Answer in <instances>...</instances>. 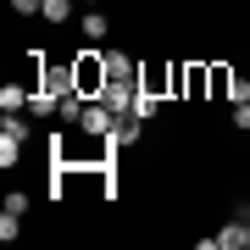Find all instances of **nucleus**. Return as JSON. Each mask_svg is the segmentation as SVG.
Segmentation results:
<instances>
[{"label":"nucleus","mask_w":250,"mask_h":250,"mask_svg":"<svg viewBox=\"0 0 250 250\" xmlns=\"http://www.w3.org/2000/svg\"><path fill=\"white\" fill-rule=\"evenodd\" d=\"M72 78H78V95H89V100H100V89H106V50L100 45H83L78 56H72Z\"/></svg>","instance_id":"f257e3e1"},{"label":"nucleus","mask_w":250,"mask_h":250,"mask_svg":"<svg viewBox=\"0 0 250 250\" xmlns=\"http://www.w3.org/2000/svg\"><path fill=\"white\" fill-rule=\"evenodd\" d=\"M22 139H28V123H17V111H6V123H0V167H11L22 156Z\"/></svg>","instance_id":"f03ea898"},{"label":"nucleus","mask_w":250,"mask_h":250,"mask_svg":"<svg viewBox=\"0 0 250 250\" xmlns=\"http://www.w3.org/2000/svg\"><path fill=\"white\" fill-rule=\"evenodd\" d=\"M134 95H139L134 78H106V89H100V100H106L117 117H134Z\"/></svg>","instance_id":"7ed1b4c3"},{"label":"nucleus","mask_w":250,"mask_h":250,"mask_svg":"<svg viewBox=\"0 0 250 250\" xmlns=\"http://www.w3.org/2000/svg\"><path fill=\"white\" fill-rule=\"evenodd\" d=\"M245 245H250V223H228L223 233L206 239V250H245Z\"/></svg>","instance_id":"20e7f679"},{"label":"nucleus","mask_w":250,"mask_h":250,"mask_svg":"<svg viewBox=\"0 0 250 250\" xmlns=\"http://www.w3.org/2000/svg\"><path fill=\"white\" fill-rule=\"evenodd\" d=\"M184 95H189V100H200V95H211V67H200V62H189V67H184Z\"/></svg>","instance_id":"39448f33"},{"label":"nucleus","mask_w":250,"mask_h":250,"mask_svg":"<svg viewBox=\"0 0 250 250\" xmlns=\"http://www.w3.org/2000/svg\"><path fill=\"white\" fill-rule=\"evenodd\" d=\"M139 89H150V95H167L172 89V67H139Z\"/></svg>","instance_id":"423d86ee"},{"label":"nucleus","mask_w":250,"mask_h":250,"mask_svg":"<svg viewBox=\"0 0 250 250\" xmlns=\"http://www.w3.org/2000/svg\"><path fill=\"white\" fill-rule=\"evenodd\" d=\"M106 72H111V78H139V62L128 50H106Z\"/></svg>","instance_id":"0eeeda50"},{"label":"nucleus","mask_w":250,"mask_h":250,"mask_svg":"<svg viewBox=\"0 0 250 250\" xmlns=\"http://www.w3.org/2000/svg\"><path fill=\"white\" fill-rule=\"evenodd\" d=\"M28 100H34V89H22V83H0V111H22Z\"/></svg>","instance_id":"6e6552de"},{"label":"nucleus","mask_w":250,"mask_h":250,"mask_svg":"<svg viewBox=\"0 0 250 250\" xmlns=\"http://www.w3.org/2000/svg\"><path fill=\"white\" fill-rule=\"evenodd\" d=\"M106 11H83V39H89V45H100V39H106Z\"/></svg>","instance_id":"1a4fd4ad"},{"label":"nucleus","mask_w":250,"mask_h":250,"mask_svg":"<svg viewBox=\"0 0 250 250\" xmlns=\"http://www.w3.org/2000/svg\"><path fill=\"white\" fill-rule=\"evenodd\" d=\"M228 89H233V72H228L223 62H211V95H217V100H228Z\"/></svg>","instance_id":"9d476101"},{"label":"nucleus","mask_w":250,"mask_h":250,"mask_svg":"<svg viewBox=\"0 0 250 250\" xmlns=\"http://www.w3.org/2000/svg\"><path fill=\"white\" fill-rule=\"evenodd\" d=\"M156 106H161V95H150V89H139V95H134V117H139V123H150Z\"/></svg>","instance_id":"9b49d317"},{"label":"nucleus","mask_w":250,"mask_h":250,"mask_svg":"<svg viewBox=\"0 0 250 250\" xmlns=\"http://www.w3.org/2000/svg\"><path fill=\"white\" fill-rule=\"evenodd\" d=\"M67 11H72V0H45V6H39V17H50V22H67Z\"/></svg>","instance_id":"f8f14e48"},{"label":"nucleus","mask_w":250,"mask_h":250,"mask_svg":"<svg viewBox=\"0 0 250 250\" xmlns=\"http://www.w3.org/2000/svg\"><path fill=\"white\" fill-rule=\"evenodd\" d=\"M17 223H22V217H17V211H0V239H6V245H11V239H17Z\"/></svg>","instance_id":"ddd939ff"},{"label":"nucleus","mask_w":250,"mask_h":250,"mask_svg":"<svg viewBox=\"0 0 250 250\" xmlns=\"http://www.w3.org/2000/svg\"><path fill=\"white\" fill-rule=\"evenodd\" d=\"M39 6H45V0H11V11H17V17H39Z\"/></svg>","instance_id":"4468645a"},{"label":"nucleus","mask_w":250,"mask_h":250,"mask_svg":"<svg viewBox=\"0 0 250 250\" xmlns=\"http://www.w3.org/2000/svg\"><path fill=\"white\" fill-rule=\"evenodd\" d=\"M6 211H17V217L28 211V195H22V189H11V195H6Z\"/></svg>","instance_id":"2eb2a0df"},{"label":"nucleus","mask_w":250,"mask_h":250,"mask_svg":"<svg viewBox=\"0 0 250 250\" xmlns=\"http://www.w3.org/2000/svg\"><path fill=\"white\" fill-rule=\"evenodd\" d=\"M233 128H245V134H250V100H239V106H233Z\"/></svg>","instance_id":"dca6fc26"},{"label":"nucleus","mask_w":250,"mask_h":250,"mask_svg":"<svg viewBox=\"0 0 250 250\" xmlns=\"http://www.w3.org/2000/svg\"><path fill=\"white\" fill-rule=\"evenodd\" d=\"M228 100L239 106V100H250V78H233V89H228Z\"/></svg>","instance_id":"f3484780"},{"label":"nucleus","mask_w":250,"mask_h":250,"mask_svg":"<svg viewBox=\"0 0 250 250\" xmlns=\"http://www.w3.org/2000/svg\"><path fill=\"white\" fill-rule=\"evenodd\" d=\"M83 6H100V0H83Z\"/></svg>","instance_id":"a211bd4d"}]
</instances>
